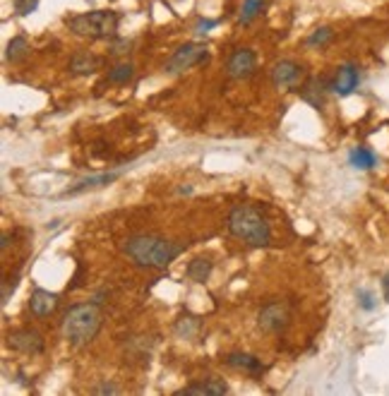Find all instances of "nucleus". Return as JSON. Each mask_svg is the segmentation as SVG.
Returning a JSON list of instances; mask_svg holds the SVG:
<instances>
[{"instance_id": "26", "label": "nucleus", "mask_w": 389, "mask_h": 396, "mask_svg": "<svg viewBox=\"0 0 389 396\" xmlns=\"http://www.w3.org/2000/svg\"><path fill=\"white\" fill-rule=\"evenodd\" d=\"M17 279H19V276H15L13 281H5V284H3V305H8L10 293H15V289H17Z\"/></svg>"}, {"instance_id": "7", "label": "nucleus", "mask_w": 389, "mask_h": 396, "mask_svg": "<svg viewBox=\"0 0 389 396\" xmlns=\"http://www.w3.org/2000/svg\"><path fill=\"white\" fill-rule=\"evenodd\" d=\"M270 77L276 89H296L303 77H306V67L298 65L296 60H279L272 65Z\"/></svg>"}, {"instance_id": "3", "label": "nucleus", "mask_w": 389, "mask_h": 396, "mask_svg": "<svg viewBox=\"0 0 389 396\" xmlns=\"http://www.w3.org/2000/svg\"><path fill=\"white\" fill-rule=\"evenodd\" d=\"M229 231L238 241L248 243L250 248H270L272 245V226L265 216L252 207H233L229 214Z\"/></svg>"}, {"instance_id": "30", "label": "nucleus", "mask_w": 389, "mask_h": 396, "mask_svg": "<svg viewBox=\"0 0 389 396\" xmlns=\"http://www.w3.org/2000/svg\"><path fill=\"white\" fill-rule=\"evenodd\" d=\"M10 243H13V236H10V233H3V241H0V248L8 250V248H10Z\"/></svg>"}, {"instance_id": "29", "label": "nucleus", "mask_w": 389, "mask_h": 396, "mask_svg": "<svg viewBox=\"0 0 389 396\" xmlns=\"http://www.w3.org/2000/svg\"><path fill=\"white\" fill-rule=\"evenodd\" d=\"M382 295H385V300L389 303V274L382 276Z\"/></svg>"}, {"instance_id": "9", "label": "nucleus", "mask_w": 389, "mask_h": 396, "mask_svg": "<svg viewBox=\"0 0 389 396\" xmlns=\"http://www.w3.org/2000/svg\"><path fill=\"white\" fill-rule=\"evenodd\" d=\"M8 346L17 353H24V356H41L46 348V341L34 329H17L8 336Z\"/></svg>"}, {"instance_id": "17", "label": "nucleus", "mask_w": 389, "mask_h": 396, "mask_svg": "<svg viewBox=\"0 0 389 396\" xmlns=\"http://www.w3.org/2000/svg\"><path fill=\"white\" fill-rule=\"evenodd\" d=\"M349 164L354 166V169L358 171H370L377 166V154L372 152L370 147H365V144H361V147H354L349 152Z\"/></svg>"}, {"instance_id": "12", "label": "nucleus", "mask_w": 389, "mask_h": 396, "mask_svg": "<svg viewBox=\"0 0 389 396\" xmlns=\"http://www.w3.org/2000/svg\"><path fill=\"white\" fill-rule=\"evenodd\" d=\"M226 365L233 368V370H240L245 375H252V377H260L265 372V365L257 356H250V353H243V351H233L226 356Z\"/></svg>"}, {"instance_id": "1", "label": "nucleus", "mask_w": 389, "mask_h": 396, "mask_svg": "<svg viewBox=\"0 0 389 396\" xmlns=\"http://www.w3.org/2000/svg\"><path fill=\"white\" fill-rule=\"evenodd\" d=\"M123 252L138 267L166 269L183 255V245L166 241V238L159 236H133L123 243Z\"/></svg>"}, {"instance_id": "28", "label": "nucleus", "mask_w": 389, "mask_h": 396, "mask_svg": "<svg viewBox=\"0 0 389 396\" xmlns=\"http://www.w3.org/2000/svg\"><path fill=\"white\" fill-rule=\"evenodd\" d=\"M94 394H120V387H115V384L106 382V384H99V387L92 389Z\"/></svg>"}, {"instance_id": "11", "label": "nucleus", "mask_w": 389, "mask_h": 396, "mask_svg": "<svg viewBox=\"0 0 389 396\" xmlns=\"http://www.w3.org/2000/svg\"><path fill=\"white\" fill-rule=\"evenodd\" d=\"M332 92V82H327L324 77H310L306 80V85L301 87V98L313 108H322L327 101V94Z\"/></svg>"}, {"instance_id": "31", "label": "nucleus", "mask_w": 389, "mask_h": 396, "mask_svg": "<svg viewBox=\"0 0 389 396\" xmlns=\"http://www.w3.org/2000/svg\"><path fill=\"white\" fill-rule=\"evenodd\" d=\"M178 192H181V195H192V187H190V185H183Z\"/></svg>"}, {"instance_id": "13", "label": "nucleus", "mask_w": 389, "mask_h": 396, "mask_svg": "<svg viewBox=\"0 0 389 396\" xmlns=\"http://www.w3.org/2000/svg\"><path fill=\"white\" fill-rule=\"evenodd\" d=\"M56 307H58V295L56 293L41 289V286H36V289L31 291V295H29V310H31V315L49 317L51 312L56 310Z\"/></svg>"}, {"instance_id": "25", "label": "nucleus", "mask_w": 389, "mask_h": 396, "mask_svg": "<svg viewBox=\"0 0 389 396\" xmlns=\"http://www.w3.org/2000/svg\"><path fill=\"white\" fill-rule=\"evenodd\" d=\"M217 27H219V19L199 17L197 24H194V34H197V36H204V34H209V31L217 29Z\"/></svg>"}, {"instance_id": "8", "label": "nucleus", "mask_w": 389, "mask_h": 396, "mask_svg": "<svg viewBox=\"0 0 389 396\" xmlns=\"http://www.w3.org/2000/svg\"><path fill=\"white\" fill-rule=\"evenodd\" d=\"M257 70V53L252 49H235L229 55L226 72L231 80H250Z\"/></svg>"}, {"instance_id": "15", "label": "nucleus", "mask_w": 389, "mask_h": 396, "mask_svg": "<svg viewBox=\"0 0 389 396\" xmlns=\"http://www.w3.org/2000/svg\"><path fill=\"white\" fill-rule=\"evenodd\" d=\"M120 178V173H104V175H94V178H84L80 180L77 185H72L70 190L63 192V197H70V195H80V192H87V190H97V187H104V185H111L115 180Z\"/></svg>"}, {"instance_id": "24", "label": "nucleus", "mask_w": 389, "mask_h": 396, "mask_svg": "<svg viewBox=\"0 0 389 396\" xmlns=\"http://www.w3.org/2000/svg\"><path fill=\"white\" fill-rule=\"evenodd\" d=\"M39 8V0H13V10L17 17H27Z\"/></svg>"}, {"instance_id": "2", "label": "nucleus", "mask_w": 389, "mask_h": 396, "mask_svg": "<svg viewBox=\"0 0 389 396\" xmlns=\"http://www.w3.org/2000/svg\"><path fill=\"white\" fill-rule=\"evenodd\" d=\"M60 329L65 341L72 348H82L97 338L99 329H101V312H99L97 303H84L75 305L63 315Z\"/></svg>"}, {"instance_id": "6", "label": "nucleus", "mask_w": 389, "mask_h": 396, "mask_svg": "<svg viewBox=\"0 0 389 396\" xmlns=\"http://www.w3.org/2000/svg\"><path fill=\"white\" fill-rule=\"evenodd\" d=\"M291 322V307L281 300H274V303H267L257 315V327L267 334H279L283 332Z\"/></svg>"}, {"instance_id": "5", "label": "nucleus", "mask_w": 389, "mask_h": 396, "mask_svg": "<svg viewBox=\"0 0 389 396\" xmlns=\"http://www.w3.org/2000/svg\"><path fill=\"white\" fill-rule=\"evenodd\" d=\"M209 60L207 44H197V41H188V44L178 46L171 53V58L164 62V70L168 75H183V72L192 70V67L202 65Z\"/></svg>"}, {"instance_id": "4", "label": "nucleus", "mask_w": 389, "mask_h": 396, "mask_svg": "<svg viewBox=\"0 0 389 396\" xmlns=\"http://www.w3.org/2000/svg\"><path fill=\"white\" fill-rule=\"evenodd\" d=\"M65 27L87 41H111L118 36L120 15L115 10H89L65 19Z\"/></svg>"}, {"instance_id": "22", "label": "nucleus", "mask_w": 389, "mask_h": 396, "mask_svg": "<svg viewBox=\"0 0 389 396\" xmlns=\"http://www.w3.org/2000/svg\"><path fill=\"white\" fill-rule=\"evenodd\" d=\"M265 8V0H243V8H240V15H238V22L240 24H250L257 15L262 12Z\"/></svg>"}, {"instance_id": "14", "label": "nucleus", "mask_w": 389, "mask_h": 396, "mask_svg": "<svg viewBox=\"0 0 389 396\" xmlns=\"http://www.w3.org/2000/svg\"><path fill=\"white\" fill-rule=\"evenodd\" d=\"M229 392V384L224 379H199V382H192L188 387H183L178 396H202V394H214L222 396Z\"/></svg>"}, {"instance_id": "27", "label": "nucleus", "mask_w": 389, "mask_h": 396, "mask_svg": "<svg viewBox=\"0 0 389 396\" xmlns=\"http://www.w3.org/2000/svg\"><path fill=\"white\" fill-rule=\"evenodd\" d=\"M185 322H188V320H181V325L176 327V332H178V336L190 338V336H192V329H190V327H194V325H197V322L190 320V325H185Z\"/></svg>"}, {"instance_id": "20", "label": "nucleus", "mask_w": 389, "mask_h": 396, "mask_svg": "<svg viewBox=\"0 0 389 396\" xmlns=\"http://www.w3.org/2000/svg\"><path fill=\"white\" fill-rule=\"evenodd\" d=\"M135 77V65L133 62H118L108 70V82L111 85H128Z\"/></svg>"}, {"instance_id": "19", "label": "nucleus", "mask_w": 389, "mask_h": 396, "mask_svg": "<svg viewBox=\"0 0 389 396\" xmlns=\"http://www.w3.org/2000/svg\"><path fill=\"white\" fill-rule=\"evenodd\" d=\"M27 53H29V39L24 34H19V36H15V39L8 44V49H5V60L19 62Z\"/></svg>"}, {"instance_id": "16", "label": "nucleus", "mask_w": 389, "mask_h": 396, "mask_svg": "<svg viewBox=\"0 0 389 396\" xmlns=\"http://www.w3.org/2000/svg\"><path fill=\"white\" fill-rule=\"evenodd\" d=\"M99 67H101V58L89 53V51H80V53H75L70 60V70L75 72V75H92Z\"/></svg>"}, {"instance_id": "21", "label": "nucleus", "mask_w": 389, "mask_h": 396, "mask_svg": "<svg viewBox=\"0 0 389 396\" xmlns=\"http://www.w3.org/2000/svg\"><path fill=\"white\" fill-rule=\"evenodd\" d=\"M332 39H334V29L332 27H320V29H315L313 34H308L306 46H308V49H324V46H327Z\"/></svg>"}, {"instance_id": "23", "label": "nucleus", "mask_w": 389, "mask_h": 396, "mask_svg": "<svg viewBox=\"0 0 389 396\" xmlns=\"http://www.w3.org/2000/svg\"><path fill=\"white\" fill-rule=\"evenodd\" d=\"M356 300H358L361 310H365V312H372L377 307L375 295H372V291H367V289H358V291H356Z\"/></svg>"}, {"instance_id": "10", "label": "nucleus", "mask_w": 389, "mask_h": 396, "mask_svg": "<svg viewBox=\"0 0 389 396\" xmlns=\"http://www.w3.org/2000/svg\"><path fill=\"white\" fill-rule=\"evenodd\" d=\"M361 85V70L358 65L354 62H344L339 65V70L334 72V80H332V92L336 96H351Z\"/></svg>"}, {"instance_id": "18", "label": "nucleus", "mask_w": 389, "mask_h": 396, "mask_svg": "<svg viewBox=\"0 0 389 396\" xmlns=\"http://www.w3.org/2000/svg\"><path fill=\"white\" fill-rule=\"evenodd\" d=\"M212 269H214V262L209 257H194L185 269V276L194 284H204V281L212 276Z\"/></svg>"}]
</instances>
